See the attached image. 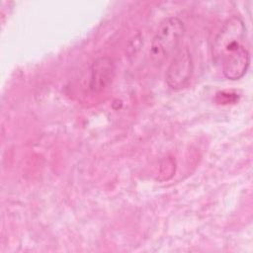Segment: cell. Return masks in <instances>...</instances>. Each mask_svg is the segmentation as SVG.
<instances>
[{"mask_svg":"<svg viewBox=\"0 0 253 253\" xmlns=\"http://www.w3.org/2000/svg\"><path fill=\"white\" fill-rule=\"evenodd\" d=\"M246 27L238 16L226 19L211 46L212 58L220 65L225 78L238 80L242 78L250 64V54L244 45Z\"/></svg>","mask_w":253,"mask_h":253,"instance_id":"6da1fadb","label":"cell"},{"mask_svg":"<svg viewBox=\"0 0 253 253\" xmlns=\"http://www.w3.org/2000/svg\"><path fill=\"white\" fill-rule=\"evenodd\" d=\"M185 32L183 22L177 17L164 19L157 28L149 47V59L160 66L178 47Z\"/></svg>","mask_w":253,"mask_h":253,"instance_id":"7a4b0ae2","label":"cell"},{"mask_svg":"<svg viewBox=\"0 0 253 253\" xmlns=\"http://www.w3.org/2000/svg\"><path fill=\"white\" fill-rule=\"evenodd\" d=\"M194 70L192 55L187 47L176 52L167 71L166 83L173 90L184 88L190 81Z\"/></svg>","mask_w":253,"mask_h":253,"instance_id":"3957f363","label":"cell"},{"mask_svg":"<svg viewBox=\"0 0 253 253\" xmlns=\"http://www.w3.org/2000/svg\"><path fill=\"white\" fill-rule=\"evenodd\" d=\"M115 73V65L109 57H99L96 59L91 66L89 88L93 92H100L107 87Z\"/></svg>","mask_w":253,"mask_h":253,"instance_id":"277c9868","label":"cell"}]
</instances>
